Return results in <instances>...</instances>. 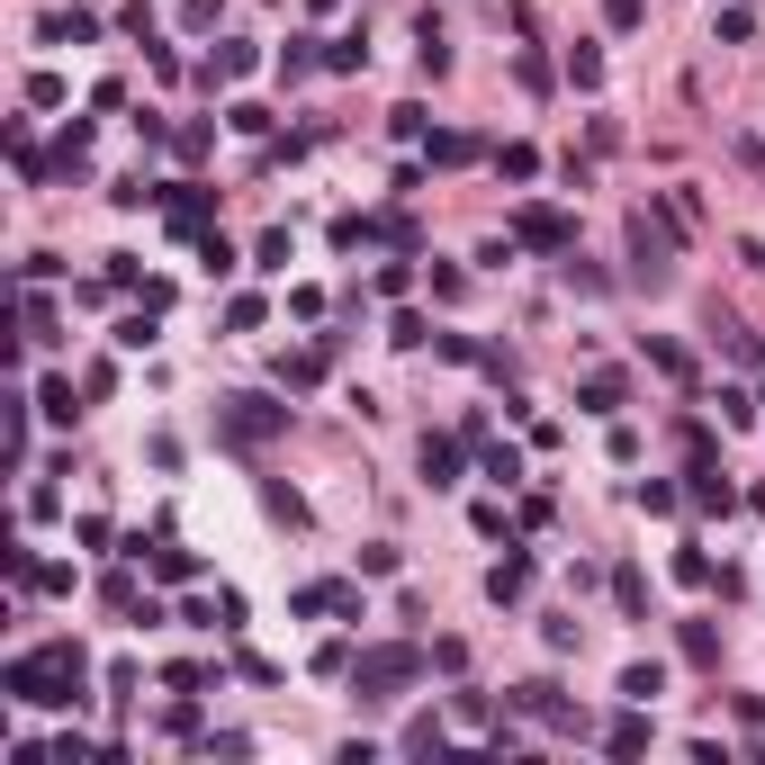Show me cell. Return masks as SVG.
Here are the masks:
<instances>
[{"instance_id": "1", "label": "cell", "mask_w": 765, "mask_h": 765, "mask_svg": "<svg viewBox=\"0 0 765 765\" xmlns=\"http://www.w3.org/2000/svg\"><path fill=\"white\" fill-rule=\"evenodd\" d=\"M82 675H91V658H82L73 640H45V649H28V658H10V666H0L10 703H45V712L82 703Z\"/></svg>"}, {"instance_id": "15", "label": "cell", "mask_w": 765, "mask_h": 765, "mask_svg": "<svg viewBox=\"0 0 765 765\" xmlns=\"http://www.w3.org/2000/svg\"><path fill=\"white\" fill-rule=\"evenodd\" d=\"M37 414H54V424H73L82 405H73V387H63V379H45V387H37Z\"/></svg>"}, {"instance_id": "10", "label": "cell", "mask_w": 765, "mask_h": 765, "mask_svg": "<svg viewBox=\"0 0 765 765\" xmlns=\"http://www.w3.org/2000/svg\"><path fill=\"white\" fill-rule=\"evenodd\" d=\"M424 477H433V486H459V442L424 433Z\"/></svg>"}, {"instance_id": "6", "label": "cell", "mask_w": 765, "mask_h": 765, "mask_svg": "<svg viewBox=\"0 0 765 765\" xmlns=\"http://www.w3.org/2000/svg\"><path fill=\"white\" fill-rule=\"evenodd\" d=\"M514 703H523L531 721H549V730H577V738H586V712L568 703V693H559V684H514Z\"/></svg>"}, {"instance_id": "14", "label": "cell", "mask_w": 765, "mask_h": 765, "mask_svg": "<svg viewBox=\"0 0 765 765\" xmlns=\"http://www.w3.org/2000/svg\"><path fill=\"white\" fill-rule=\"evenodd\" d=\"M684 658H693V666H721V640H712V621H684Z\"/></svg>"}, {"instance_id": "13", "label": "cell", "mask_w": 765, "mask_h": 765, "mask_svg": "<svg viewBox=\"0 0 765 765\" xmlns=\"http://www.w3.org/2000/svg\"><path fill=\"white\" fill-rule=\"evenodd\" d=\"M442 747H451V730H442L433 712H424V721H414V730H405V756H442Z\"/></svg>"}, {"instance_id": "8", "label": "cell", "mask_w": 765, "mask_h": 765, "mask_svg": "<svg viewBox=\"0 0 765 765\" xmlns=\"http://www.w3.org/2000/svg\"><path fill=\"white\" fill-rule=\"evenodd\" d=\"M486 595H496V603H523V595H531V559H523V549L486 568Z\"/></svg>"}, {"instance_id": "11", "label": "cell", "mask_w": 765, "mask_h": 765, "mask_svg": "<svg viewBox=\"0 0 765 765\" xmlns=\"http://www.w3.org/2000/svg\"><path fill=\"white\" fill-rule=\"evenodd\" d=\"M640 712H649V703H640ZM640 712H621V721L603 730V747H612V756H640V747H649V721H640Z\"/></svg>"}, {"instance_id": "16", "label": "cell", "mask_w": 765, "mask_h": 765, "mask_svg": "<svg viewBox=\"0 0 765 765\" xmlns=\"http://www.w3.org/2000/svg\"><path fill=\"white\" fill-rule=\"evenodd\" d=\"M235 73H252V45H217V63H207V82H235Z\"/></svg>"}, {"instance_id": "4", "label": "cell", "mask_w": 765, "mask_h": 765, "mask_svg": "<svg viewBox=\"0 0 765 765\" xmlns=\"http://www.w3.org/2000/svg\"><path fill=\"white\" fill-rule=\"evenodd\" d=\"M217 433H226L235 451H261V442L289 433V405H270V396H226V405H217Z\"/></svg>"}, {"instance_id": "17", "label": "cell", "mask_w": 765, "mask_h": 765, "mask_svg": "<svg viewBox=\"0 0 765 765\" xmlns=\"http://www.w3.org/2000/svg\"><path fill=\"white\" fill-rule=\"evenodd\" d=\"M621 693H631V703H658L666 675H658V666H631V675H621Z\"/></svg>"}, {"instance_id": "9", "label": "cell", "mask_w": 765, "mask_h": 765, "mask_svg": "<svg viewBox=\"0 0 765 765\" xmlns=\"http://www.w3.org/2000/svg\"><path fill=\"white\" fill-rule=\"evenodd\" d=\"M135 559H154V577H172V586H180V577H198V559H189V549H172V540H154V549L135 540Z\"/></svg>"}, {"instance_id": "21", "label": "cell", "mask_w": 765, "mask_h": 765, "mask_svg": "<svg viewBox=\"0 0 765 765\" xmlns=\"http://www.w3.org/2000/svg\"><path fill=\"white\" fill-rule=\"evenodd\" d=\"M621 405V379H586V414H612Z\"/></svg>"}, {"instance_id": "5", "label": "cell", "mask_w": 765, "mask_h": 765, "mask_svg": "<svg viewBox=\"0 0 765 765\" xmlns=\"http://www.w3.org/2000/svg\"><path fill=\"white\" fill-rule=\"evenodd\" d=\"M514 244H531V252H577V217H559V207H514Z\"/></svg>"}, {"instance_id": "12", "label": "cell", "mask_w": 765, "mask_h": 765, "mask_svg": "<svg viewBox=\"0 0 765 765\" xmlns=\"http://www.w3.org/2000/svg\"><path fill=\"white\" fill-rule=\"evenodd\" d=\"M612 603H621V612H631V621L649 612V586H640V568H612Z\"/></svg>"}, {"instance_id": "3", "label": "cell", "mask_w": 765, "mask_h": 765, "mask_svg": "<svg viewBox=\"0 0 765 765\" xmlns=\"http://www.w3.org/2000/svg\"><path fill=\"white\" fill-rule=\"evenodd\" d=\"M631 280L666 289L675 280V235H666V207H631Z\"/></svg>"}, {"instance_id": "19", "label": "cell", "mask_w": 765, "mask_h": 765, "mask_svg": "<svg viewBox=\"0 0 765 765\" xmlns=\"http://www.w3.org/2000/svg\"><path fill=\"white\" fill-rule=\"evenodd\" d=\"M693 505H730V477H712L703 459H693Z\"/></svg>"}, {"instance_id": "7", "label": "cell", "mask_w": 765, "mask_h": 765, "mask_svg": "<svg viewBox=\"0 0 765 765\" xmlns=\"http://www.w3.org/2000/svg\"><path fill=\"white\" fill-rule=\"evenodd\" d=\"M163 207H172V226H180V235H207V217H217V198L189 189V180H180V189H163Z\"/></svg>"}, {"instance_id": "2", "label": "cell", "mask_w": 765, "mask_h": 765, "mask_svg": "<svg viewBox=\"0 0 765 765\" xmlns=\"http://www.w3.org/2000/svg\"><path fill=\"white\" fill-rule=\"evenodd\" d=\"M424 666H433V658L414 649V640H379V649L352 658V684H361V703H396V693L424 675Z\"/></svg>"}, {"instance_id": "20", "label": "cell", "mask_w": 765, "mask_h": 765, "mask_svg": "<svg viewBox=\"0 0 765 765\" xmlns=\"http://www.w3.org/2000/svg\"><path fill=\"white\" fill-rule=\"evenodd\" d=\"M324 63H333V73H361V63H370V45H361V37H342V45H324Z\"/></svg>"}, {"instance_id": "18", "label": "cell", "mask_w": 765, "mask_h": 765, "mask_svg": "<svg viewBox=\"0 0 765 765\" xmlns=\"http://www.w3.org/2000/svg\"><path fill=\"white\" fill-rule=\"evenodd\" d=\"M568 82H577V91H595V82H603V54H595V45H577V54H568Z\"/></svg>"}]
</instances>
